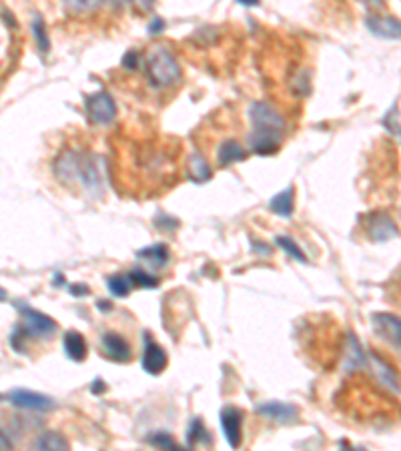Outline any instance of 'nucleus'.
<instances>
[{
  "label": "nucleus",
  "mask_w": 401,
  "mask_h": 451,
  "mask_svg": "<svg viewBox=\"0 0 401 451\" xmlns=\"http://www.w3.org/2000/svg\"><path fill=\"white\" fill-rule=\"evenodd\" d=\"M249 119L253 123L247 137L249 149L261 156L277 153L285 131V119L281 112L267 103H253L249 107Z\"/></svg>",
  "instance_id": "obj_1"
},
{
  "label": "nucleus",
  "mask_w": 401,
  "mask_h": 451,
  "mask_svg": "<svg viewBox=\"0 0 401 451\" xmlns=\"http://www.w3.org/2000/svg\"><path fill=\"white\" fill-rule=\"evenodd\" d=\"M147 73L154 87L159 89H170L181 84L183 80V71L173 52L165 47H154V50L149 54L147 61Z\"/></svg>",
  "instance_id": "obj_2"
},
{
  "label": "nucleus",
  "mask_w": 401,
  "mask_h": 451,
  "mask_svg": "<svg viewBox=\"0 0 401 451\" xmlns=\"http://www.w3.org/2000/svg\"><path fill=\"white\" fill-rule=\"evenodd\" d=\"M20 313L22 321L16 329L24 335V339H48L57 331V323L45 313L34 311L29 307H22Z\"/></svg>",
  "instance_id": "obj_3"
},
{
  "label": "nucleus",
  "mask_w": 401,
  "mask_h": 451,
  "mask_svg": "<svg viewBox=\"0 0 401 451\" xmlns=\"http://www.w3.org/2000/svg\"><path fill=\"white\" fill-rule=\"evenodd\" d=\"M87 163H89V158H82L75 151H64L54 165V175L66 185L85 183Z\"/></svg>",
  "instance_id": "obj_4"
},
{
  "label": "nucleus",
  "mask_w": 401,
  "mask_h": 451,
  "mask_svg": "<svg viewBox=\"0 0 401 451\" xmlns=\"http://www.w3.org/2000/svg\"><path fill=\"white\" fill-rule=\"evenodd\" d=\"M85 109L93 125H108L117 119V105L112 96L105 91L89 94L85 101Z\"/></svg>",
  "instance_id": "obj_5"
},
{
  "label": "nucleus",
  "mask_w": 401,
  "mask_h": 451,
  "mask_svg": "<svg viewBox=\"0 0 401 451\" xmlns=\"http://www.w3.org/2000/svg\"><path fill=\"white\" fill-rule=\"evenodd\" d=\"M373 331L381 341L391 347H401V317L391 313H375L373 317Z\"/></svg>",
  "instance_id": "obj_6"
},
{
  "label": "nucleus",
  "mask_w": 401,
  "mask_h": 451,
  "mask_svg": "<svg viewBox=\"0 0 401 451\" xmlns=\"http://www.w3.org/2000/svg\"><path fill=\"white\" fill-rule=\"evenodd\" d=\"M8 401L20 409H31V411H50L54 409V401L47 397V395H41V393H34V391H27V389H16L8 395Z\"/></svg>",
  "instance_id": "obj_7"
},
{
  "label": "nucleus",
  "mask_w": 401,
  "mask_h": 451,
  "mask_svg": "<svg viewBox=\"0 0 401 451\" xmlns=\"http://www.w3.org/2000/svg\"><path fill=\"white\" fill-rule=\"evenodd\" d=\"M221 425L227 437V443L231 448H239L241 445V434H243V413L237 407H225L221 411Z\"/></svg>",
  "instance_id": "obj_8"
},
{
  "label": "nucleus",
  "mask_w": 401,
  "mask_h": 451,
  "mask_svg": "<svg viewBox=\"0 0 401 451\" xmlns=\"http://www.w3.org/2000/svg\"><path fill=\"white\" fill-rule=\"evenodd\" d=\"M101 347H103V353L112 361H119V363H126L131 359V347L129 343L124 341L121 335L117 333H105L103 339H101Z\"/></svg>",
  "instance_id": "obj_9"
},
{
  "label": "nucleus",
  "mask_w": 401,
  "mask_h": 451,
  "mask_svg": "<svg viewBox=\"0 0 401 451\" xmlns=\"http://www.w3.org/2000/svg\"><path fill=\"white\" fill-rule=\"evenodd\" d=\"M143 367L147 374L159 375L165 367H167V353L161 345H156L151 339H147L145 345V353H143Z\"/></svg>",
  "instance_id": "obj_10"
},
{
  "label": "nucleus",
  "mask_w": 401,
  "mask_h": 451,
  "mask_svg": "<svg viewBox=\"0 0 401 451\" xmlns=\"http://www.w3.org/2000/svg\"><path fill=\"white\" fill-rule=\"evenodd\" d=\"M367 29L381 38H393V40L401 38V20L391 16H370Z\"/></svg>",
  "instance_id": "obj_11"
},
{
  "label": "nucleus",
  "mask_w": 401,
  "mask_h": 451,
  "mask_svg": "<svg viewBox=\"0 0 401 451\" xmlns=\"http://www.w3.org/2000/svg\"><path fill=\"white\" fill-rule=\"evenodd\" d=\"M367 235L373 241L386 243L389 239L398 237V229H395V223L387 215H373L367 221Z\"/></svg>",
  "instance_id": "obj_12"
},
{
  "label": "nucleus",
  "mask_w": 401,
  "mask_h": 451,
  "mask_svg": "<svg viewBox=\"0 0 401 451\" xmlns=\"http://www.w3.org/2000/svg\"><path fill=\"white\" fill-rule=\"evenodd\" d=\"M257 413H259L261 417H267V420L287 423V421H293L295 417H297V407L291 404L269 401V404L259 405V407H257Z\"/></svg>",
  "instance_id": "obj_13"
},
{
  "label": "nucleus",
  "mask_w": 401,
  "mask_h": 451,
  "mask_svg": "<svg viewBox=\"0 0 401 451\" xmlns=\"http://www.w3.org/2000/svg\"><path fill=\"white\" fill-rule=\"evenodd\" d=\"M247 156V151L243 145H239L237 140H225L219 151H217V158H219V165L221 167H227L231 163H239Z\"/></svg>",
  "instance_id": "obj_14"
},
{
  "label": "nucleus",
  "mask_w": 401,
  "mask_h": 451,
  "mask_svg": "<svg viewBox=\"0 0 401 451\" xmlns=\"http://www.w3.org/2000/svg\"><path fill=\"white\" fill-rule=\"evenodd\" d=\"M137 257L147 265H151L153 269H159V267H165L169 261V249L165 245H151V247L140 249Z\"/></svg>",
  "instance_id": "obj_15"
},
{
  "label": "nucleus",
  "mask_w": 401,
  "mask_h": 451,
  "mask_svg": "<svg viewBox=\"0 0 401 451\" xmlns=\"http://www.w3.org/2000/svg\"><path fill=\"white\" fill-rule=\"evenodd\" d=\"M64 351L73 361H82L87 357V343L85 337L77 333V331H68L64 335Z\"/></svg>",
  "instance_id": "obj_16"
},
{
  "label": "nucleus",
  "mask_w": 401,
  "mask_h": 451,
  "mask_svg": "<svg viewBox=\"0 0 401 451\" xmlns=\"http://www.w3.org/2000/svg\"><path fill=\"white\" fill-rule=\"evenodd\" d=\"M345 367H347V371H355V369L365 367L363 349H361V345L357 343L353 335H349L347 347H345Z\"/></svg>",
  "instance_id": "obj_17"
},
{
  "label": "nucleus",
  "mask_w": 401,
  "mask_h": 451,
  "mask_svg": "<svg viewBox=\"0 0 401 451\" xmlns=\"http://www.w3.org/2000/svg\"><path fill=\"white\" fill-rule=\"evenodd\" d=\"M293 207H295V197H293V188L291 187L277 193V195L273 197V201H271V211H273L275 215H281V217H289V215L293 213Z\"/></svg>",
  "instance_id": "obj_18"
},
{
  "label": "nucleus",
  "mask_w": 401,
  "mask_h": 451,
  "mask_svg": "<svg viewBox=\"0 0 401 451\" xmlns=\"http://www.w3.org/2000/svg\"><path fill=\"white\" fill-rule=\"evenodd\" d=\"M34 450L64 451V450H68V441H66V439H64L62 436H59V434H52V431H48V434H43V436L34 441Z\"/></svg>",
  "instance_id": "obj_19"
},
{
  "label": "nucleus",
  "mask_w": 401,
  "mask_h": 451,
  "mask_svg": "<svg viewBox=\"0 0 401 451\" xmlns=\"http://www.w3.org/2000/svg\"><path fill=\"white\" fill-rule=\"evenodd\" d=\"M189 175L197 183L211 179V167H209V163L199 153H195V155L191 156V161H189Z\"/></svg>",
  "instance_id": "obj_20"
},
{
  "label": "nucleus",
  "mask_w": 401,
  "mask_h": 451,
  "mask_svg": "<svg viewBox=\"0 0 401 451\" xmlns=\"http://www.w3.org/2000/svg\"><path fill=\"white\" fill-rule=\"evenodd\" d=\"M105 0H62V4L66 6L68 13H75V15H89L94 13L103 6Z\"/></svg>",
  "instance_id": "obj_21"
},
{
  "label": "nucleus",
  "mask_w": 401,
  "mask_h": 451,
  "mask_svg": "<svg viewBox=\"0 0 401 451\" xmlns=\"http://www.w3.org/2000/svg\"><path fill=\"white\" fill-rule=\"evenodd\" d=\"M187 441H189V445H191V448L211 443V437L207 436V429H205L203 421L200 420L191 421V427H189V434H187Z\"/></svg>",
  "instance_id": "obj_22"
},
{
  "label": "nucleus",
  "mask_w": 401,
  "mask_h": 451,
  "mask_svg": "<svg viewBox=\"0 0 401 451\" xmlns=\"http://www.w3.org/2000/svg\"><path fill=\"white\" fill-rule=\"evenodd\" d=\"M133 279L131 275H112L108 277V291L115 297H126L133 289Z\"/></svg>",
  "instance_id": "obj_23"
},
{
  "label": "nucleus",
  "mask_w": 401,
  "mask_h": 451,
  "mask_svg": "<svg viewBox=\"0 0 401 451\" xmlns=\"http://www.w3.org/2000/svg\"><path fill=\"white\" fill-rule=\"evenodd\" d=\"M371 361H373V363H375V367H377V371H375L377 377L386 383L387 387L393 389V391H400V383H398V377H395V374H393V369H389L381 359L371 357Z\"/></svg>",
  "instance_id": "obj_24"
},
{
  "label": "nucleus",
  "mask_w": 401,
  "mask_h": 451,
  "mask_svg": "<svg viewBox=\"0 0 401 451\" xmlns=\"http://www.w3.org/2000/svg\"><path fill=\"white\" fill-rule=\"evenodd\" d=\"M32 31H34V36H36V45H38V50H41L43 54H47L48 48H50V40H48L45 22H43L41 18H34V22H32Z\"/></svg>",
  "instance_id": "obj_25"
},
{
  "label": "nucleus",
  "mask_w": 401,
  "mask_h": 451,
  "mask_svg": "<svg viewBox=\"0 0 401 451\" xmlns=\"http://www.w3.org/2000/svg\"><path fill=\"white\" fill-rule=\"evenodd\" d=\"M277 245L283 251H287L293 259L297 261H301V263H307V257H305V253L297 247V243H295L293 239H289V237H277Z\"/></svg>",
  "instance_id": "obj_26"
},
{
  "label": "nucleus",
  "mask_w": 401,
  "mask_h": 451,
  "mask_svg": "<svg viewBox=\"0 0 401 451\" xmlns=\"http://www.w3.org/2000/svg\"><path fill=\"white\" fill-rule=\"evenodd\" d=\"M129 275H131V279H133V285H137V287H156V285H159V281L154 279L153 275H149V273H145V271H140V269L131 271Z\"/></svg>",
  "instance_id": "obj_27"
},
{
  "label": "nucleus",
  "mask_w": 401,
  "mask_h": 451,
  "mask_svg": "<svg viewBox=\"0 0 401 451\" xmlns=\"http://www.w3.org/2000/svg\"><path fill=\"white\" fill-rule=\"evenodd\" d=\"M149 443H153V445L161 448V450H179V445H177L169 437V434H165V431H159V434L149 437Z\"/></svg>",
  "instance_id": "obj_28"
},
{
  "label": "nucleus",
  "mask_w": 401,
  "mask_h": 451,
  "mask_svg": "<svg viewBox=\"0 0 401 451\" xmlns=\"http://www.w3.org/2000/svg\"><path fill=\"white\" fill-rule=\"evenodd\" d=\"M123 66L126 71H135V68L139 66V52H137V50H129V52L124 54Z\"/></svg>",
  "instance_id": "obj_29"
},
{
  "label": "nucleus",
  "mask_w": 401,
  "mask_h": 451,
  "mask_svg": "<svg viewBox=\"0 0 401 451\" xmlns=\"http://www.w3.org/2000/svg\"><path fill=\"white\" fill-rule=\"evenodd\" d=\"M13 448V441L8 439V436L0 429V451L2 450H10Z\"/></svg>",
  "instance_id": "obj_30"
},
{
  "label": "nucleus",
  "mask_w": 401,
  "mask_h": 451,
  "mask_svg": "<svg viewBox=\"0 0 401 451\" xmlns=\"http://www.w3.org/2000/svg\"><path fill=\"white\" fill-rule=\"evenodd\" d=\"M71 293H73V295H89V287H87V285H73V287H71Z\"/></svg>",
  "instance_id": "obj_31"
},
{
  "label": "nucleus",
  "mask_w": 401,
  "mask_h": 451,
  "mask_svg": "<svg viewBox=\"0 0 401 451\" xmlns=\"http://www.w3.org/2000/svg\"><path fill=\"white\" fill-rule=\"evenodd\" d=\"M163 27H165V22H163V20H154L149 31H151V34H159V32L163 31Z\"/></svg>",
  "instance_id": "obj_32"
},
{
  "label": "nucleus",
  "mask_w": 401,
  "mask_h": 451,
  "mask_svg": "<svg viewBox=\"0 0 401 451\" xmlns=\"http://www.w3.org/2000/svg\"><path fill=\"white\" fill-rule=\"evenodd\" d=\"M101 385H103V381H101V379H96V381H94V387H93L94 393H101V391L105 389V387H101Z\"/></svg>",
  "instance_id": "obj_33"
},
{
  "label": "nucleus",
  "mask_w": 401,
  "mask_h": 451,
  "mask_svg": "<svg viewBox=\"0 0 401 451\" xmlns=\"http://www.w3.org/2000/svg\"><path fill=\"white\" fill-rule=\"evenodd\" d=\"M239 2H243V4H257L259 0H239Z\"/></svg>",
  "instance_id": "obj_34"
},
{
  "label": "nucleus",
  "mask_w": 401,
  "mask_h": 451,
  "mask_svg": "<svg viewBox=\"0 0 401 451\" xmlns=\"http://www.w3.org/2000/svg\"><path fill=\"white\" fill-rule=\"evenodd\" d=\"M0 399H2V395H0Z\"/></svg>",
  "instance_id": "obj_35"
}]
</instances>
